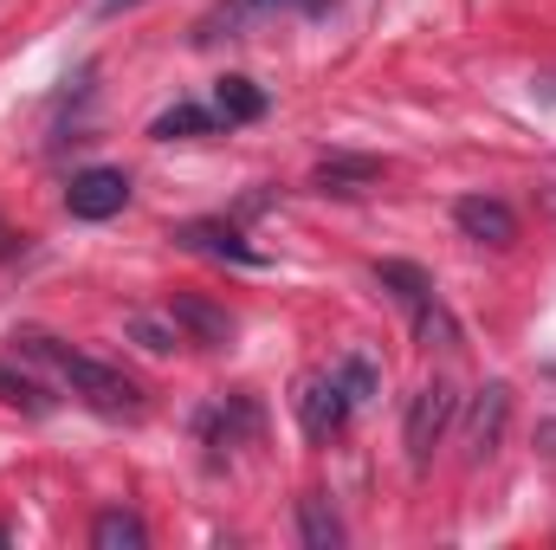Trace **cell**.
<instances>
[{
    "label": "cell",
    "instance_id": "1",
    "mask_svg": "<svg viewBox=\"0 0 556 550\" xmlns=\"http://www.w3.org/2000/svg\"><path fill=\"white\" fill-rule=\"evenodd\" d=\"M13 343H20L26 357H39L85 409H98L104 421H142V389L124 370H111V363H98V357H85V350H72V343H59V337H46V330H20Z\"/></svg>",
    "mask_w": 556,
    "mask_h": 550
},
{
    "label": "cell",
    "instance_id": "2",
    "mask_svg": "<svg viewBox=\"0 0 556 550\" xmlns=\"http://www.w3.org/2000/svg\"><path fill=\"white\" fill-rule=\"evenodd\" d=\"M369 396H376V363H369V357H343L330 376L304 383V396H298V421H304L311 440H330V434L363 409Z\"/></svg>",
    "mask_w": 556,
    "mask_h": 550
},
{
    "label": "cell",
    "instance_id": "3",
    "mask_svg": "<svg viewBox=\"0 0 556 550\" xmlns=\"http://www.w3.org/2000/svg\"><path fill=\"white\" fill-rule=\"evenodd\" d=\"M376 285L415 317V337L427 350H459V324H453V311L440 304V291H433V278L408 266V260H376Z\"/></svg>",
    "mask_w": 556,
    "mask_h": 550
},
{
    "label": "cell",
    "instance_id": "4",
    "mask_svg": "<svg viewBox=\"0 0 556 550\" xmlns=\"http://www.w3.org/2000/svg\"><path fill=\"white\" fill-rule=\"evenodd\" d=\"M453 409H459V396H453V383H446V376H433V383H420V389H415L408 421H402V440H408V466H415V473H427V460H433L440 434L453 427Z\"/></svg>",
    "mask_w": 556,
    "mask_h": 550
},
{
    "label": "cell",
    "instance_id": "5",
    "mask_svg": "<svg viewBox=\"0 0 556 550\" xmlns=\"http://www.w3.org/2000/svg\"><path fill=\"white\" fill-rule=\"evenodd\" d=\"M330 0H220L194 20V46H220V39H247V26L273 20V13H324Z\"/></svg>",
    "mask_w": 556,
    "mask_h": 550
},
{
    "label": "cell",
    "instance_id": "6",
    "mask_svg": "<svg viewBox=\"0 0 556 550\" xmlns=\"http://www.w3.org/2000/svg\"><path fill=\"white\" fill-rule=\"evenodd\" d=\"M65 208L78 221H111V214L130 208V175L124 168H78L72 188H65Z\"/></svg>",
    "mask_w": 556,
    "mask_h": 550
},
{
    "label": "cell",
    "instance_id": "7",
    "mask_svg": "<svg viewBox=\"0 0 556 550\" xmlns=\"http://www.w3.org/2000/svg\"><path fill=\"white\" fill-rule=\"evenodd\" d=\"M505 421H511V389L485 383L472 396V414H466V460H492L498 440H505Z\"/></svg>",
    "mask_w": 556,
    "mask_h": 550
},
{
    "label": "cell",
    "instance_id": "8",
    "mask_svg": "<svg viewBox=\"0 0 556 550\" xmlns=\"http://www.w3.org/2000/svg\"><path fill=\"white\" fill-rule=\"evenodd\" d=\"M453 221H459V234L479 240V247H511V240H518V214H511L505 201H492V195L453 201Z\"/></svg>",
    "mask_w": 556,
    "mask_h": 550
},
{
    "label": "cell",
    "instance_id": "9",
    "mask_svg": "<svg viewBox=\"0 0 556 550\" xmlns=\"http://www.w3.org/2000/svg\"><path fill=\"white\" fill-rule=\"evenodd\" d=\"M168 317L201 343V350H227L233 337H240V324H233V311H220V304H207V298H194V291H181V298H168Z\"/></svg>",
    "mask_w": 556,
    "mask_h": 550
},
{
    "label": "cell",
    "instance_id": "10",
    "mask_svg": "<svg viewBox=\"0 0 556 550\" xmlns=\"http://www.w3.org/2000/svg\"><path fill=\"white\" fill-rule=\"evenodd\" d=\"M175 247H188V253H207V260H233V266H266L227 221H181L175 234H168Z\"/></svg>",
    "mask_w": 556,
    "mask_h": 550
},
{
    "label": "cell",
    "instance_id": "11",
    "mask_svg": "<svg viewBox=\"0 0 556 550\" xmlns=\"http://www.w3.org/2000/svg\"><path fill=\"white\" fill-rule=\"evenodd\" d=\"M382 175H389V168H382L376 155H324L311 182H317L324 195H363V188H376Z\"/></svg>",
    "mask_w": 556,
    "mask_h": 550
},
{
    "label": "cell",
    "instance_id": "12",
    "mask_svg": "<svg viewBox=\"0 0 556 550\" xmlns=\"http://www.w3.org/2000/svg\"><path fill=\"white\" fill-rule=\"evenodd\" d=\"M214 130H220V111L188 104V98H181V104H168V111L149 124V137H155V142H188V137H214Z\"/></svg>",
    "mask_w": 556,
    "mask_h": 550
},
{
    "label": "cell",
    "instance_id": "13",
    "mask_svg": "<svg viewBox=\"0 0 556 550\" xmlns=\"http://www.w3.org/2000/svg\"><path fill=\"white\" fill-rule=\"evenodd\" d=\"M214 111H220V124H227V130H233V124H260V117H266V91H260L253 78H240V72H233V78H220V85H214Z\"/></svg>",
    "mask_w": 556,
    "mask_h": 550
},
{
    "label": "cell",
    "instance_id": "14",
    "mask_svg": "<svg viewBox=\"0 0 556 550\" xmlns=\"http://www.w3.org/2000/svg\"><path fill=\"white\" fill-rule=\"evenodd\" d=\"M298 538H304L311 550H337V545H343V518L330 512V499H324V492L298 499Z\"/></svg>",
    "mask_w": 556,
    "mask_h": 550
},
{
    "label": "cell",
    "instance_id": "15",
    "mask_svg": "<svg viewBox=\"0 0 556 550\" xmlns=\"http://www.w3.org/2000/svg\"><path fill=\"white\" fill-rule=\"evenodd\" d=\"M253 427H260V409H253L247 396H227L220 409H207V414H201V434H207L214 447H220V440L233 447V440H240V434H253Z\"/></svg>",
    "mask_w": 556,
    "mask_h": 550
},
{
    "label": "cell",
    "instance_id": "16",
    "mask_svg": "<svg viewBox=\"0 0 556 550\" xmlns=\"http://www.w3.org/2000/svg\"><path fill=\"white\" fill-rule=\"evenodd\" d=\"M91 545L98 550H142L149 545V532H142L137 512H104V518L91 525Z\"/></svg>",
    "mask_w": 556,
    "mask_h": 550
},
{
    "label": "cell",
    "instance_id": "17",
    "mask_svg": "<svg viewBox=\"0 0 556 550\" xmlns=\"http://www.w3.org/2000/svg\"><path fill=\"white\" fill-rule=\"evenodd\" d=\"M0 402H7V409H26V414H52V396H46L33 376L7 370V363H0Z\"/></svg>",
    "mask_w": 556,
    "mask_h": 550
},
{
    "label": "cell",
    "instance_id": "18",
    "mask_svg": "<svg viewBox=\"0 0 556 550\" xmlns=\"http://www.w3.org/2000/svg\"><path fill=\"white\" fill-rule=\"evenodd\" d=\"M124 330L137 337L142 350H155V357H168V350L181 343V324H175V317L162 324V317H149V311H130V317H124Z\"/></svg>",
    "mask_w": 556,
    "mask_h": 550
},
{
    "label": "cell",
    "instance_id": "19",
    "mask_svg": "<svg viewBox=\"0 0 556 550\" xmlns=\"http://www.w3.org/2000/svg\"><path fill=\"white\" fill-rule=\"evenodd\" d=\"M130 7H142V0H98V13H130Z\"/></svg>",
    "mask_w": 556,
    "mask_h": 550
}]
</instances>
